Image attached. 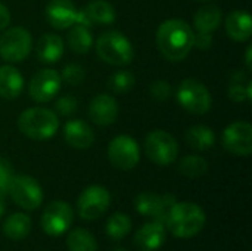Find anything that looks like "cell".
Returning a JSON list of instances; mask_svg holds the SVG:
<instances>
[{
	"instance_id": "4fadbf2b",
	"label": "cell",
	"mask_w": 252,
	"mask_h": 251,
	"mask_svg": "<svg viewBox=\"0 0 252 251\" xmlns=\"http://www.w3.org/2000/svg\"><path fill=\"white\" fill-rule=\"evenodd\" d=\"M176 197L171 194L159 195L154 192H142L136 197L134 206L142 216H148L155 222L164 223L170 209L176 204Z\"/></svg>"
},
{
	"instance_id": "83f0119b",
	"label": "cell",
	"mask_w": 252,
	"mask_h": 251,
	"mask_svg": "<svg viewBox=\"0 0 252 251\" xmlns=\"http://www.w3.org/2000/svg\"><path fill=\"white\" fill-rule=\"evenodd\" d=\"M66 246L69 251H97L94 237L83 228H75L68 234Z\"/></svg>"
},
{
	"instance_id": "30bf717a",
	"label": "cell",
	"mask_w": 252,
	"mask_h": 251,
	"mask_svg": "<svg viewBox=\"0 0 252 251\" xmlns=\"http://www.w3.org/2000/svg\"><path fill=\"white\" fill-rule=\"evenodd\" d=\"M111 204V194L100 185L87 186L78 197L77 210L81 219L96 220L99 219Z\"/></svg>"
},
{
	"instance_id": "4316f807",
	"label": "cell",
	"mask_w": 252,
	"mask_h": 251,
	"mask_svg": "<svg viewBox=\"0 0 252 251\" xmlns=\"http://www.w3.org/2000/svg\"><path fill=\"white\" fill-rule=\"evenodd\" d=\"M227 95L235 102L251 101L252 98V83L248 78L247 72L236 71L230 77V84L227 89Z\"/></svg>"
},
{
	"instance_id": "ac0fdd59",
	"label": "cell",
	"mask_w": 252,
	"mask_h": 251,
	"mask_svg": "<svg viewBox=\"0 0 252 251\" xmlns=\"http://www.w3.org/2000/svg\"><path fill=\"white\" fill-rule=\"evenodd\" d=\"M167 240V228L159 222H149L143 225L134 235V246L139 251H157Z\"/></svg>"
},
{
	"instance_id": "60d3db41",
	"label": "cell",
	"mask_w": 252,
	"mask_h": 251,
	"mask_svg": "<svg viewBox=\"0 0 252 251\" xmlns=\"http://www.w3.org/2000/svg\"><path fill=\"white\" fill-rule=\"evenodd\" d=\"M198 1H211V0H198Z\"/></svg>"
},
{
	"instance_id": "5bb4252c",
	"label": "cell",
	"mask_w": 252,
	"mask_h": 251,
	"mask_svg": "<svg viewBox=\"0 0 252 251\" xmlns=\"http://www.w3.org/2000/svg\"><path fill=\"white\" fill-rule=\"evenodd\" d=\"M221 142L226 151L238 157L252 152V126L248 121H235L223 130Z\"/></svg>"
},
{
	"instance_id": "d4e9b609",
	"label": "cell",
	"mask_w": 252,
	"mask_h": 251,
	"mask_svg": "<svg viewBox=\"0 0 252 251\" xmlns=\"http://www.w3.org/2000/svg\"><path fill=\"white\" fill-rule=\"evenodd\" d=\"M66 41H68V46L69 49L74 52V53H78V55H84L87 53L92 46H93V34L92 31L89 30V27H84V25H74L69 31H68V36H66Z\"/></svg>"
},
{
	"instance_id": "8fae6325",
	"label": "cell",
	"mask_w": 252,
	"mask_h": 251,
	"mask_svg": "<svg viewBox=\"0 0 252 251\" xmlns=\"http://www.w3.org/2000/svg\"><path fill=\"white\" fill-rule=\"evenodd\" d=\"M74 220L72 207L65 201L50 203L41 215V228L50 237H59L66 232Z\"/></svg>"
},
{
	"instance_id": "836d02e7",
	"label": "cell",
	"mask_w": 252,
	"mask_h": 251,
	"mask_svg": "<svg viewBox=\"0 0 252 251\" xmlns=\"http://www.w3.org/2000/svg\"><path fill=\"white\" fill-rule=\"evenodd\" d=\"M149 92H151L152 99H155L158 102H162V101H167L170 98L171 86L165 80H155V81H152V84L149 87Z\"/></svg>"
},
{
	"instance_id": "7a4b0ae2",
	"label": "cell",
	"mask_w": 252,
	"mask_h": 251,
	"mask_svg": "<svg viewBox=\"0 0 252 251\" xmlns=\"http://www.w3.org/2000/svg\"><path fill=\"white\" fill-rule=\"evenodd\" d=\"M207 222L205 212L195 203H176L165 219V228L176 238H192L198 235Z\"/></svg>"
},
{
	"instance_id": "cb8c5ba5",
	"label": "cell",
	"mask_w": 252,
	"mask_h": 251,
	"mask_svg": "<svg viewBox=\"0 0 252 251\" xmlns=\"http://www.w3.org/2000/svg\"><path fill=\"white\" fill-rule=\"evenodd\" d=\"M185 139L189 146L196 151H207L216 143V133L211 127L204 124L192 126L186 130Z\"/></svg>"
},
{
	"instance_id": "2e32d148",
	"label": "cell",
	"mask_w": 252,
	"mask_h": 251,
	"mask_svg": "<svg viewBox=\"0 0 252 251\" xmlns=\"http://www.w3.org/2000/svg\"><path fill=\"white\" fill-rule=\"evenodd\" d=\"M78 9L72 0H50L46 6V19L56 30H65L75 24Z\"/></svg>"
},
{
	"instance_id": "f546056e",
	"label": "cell",
	"mask_w": 252,
	"mask_h": 251,
	"mask_svg": "<svg viewBox=\"0 0 252 251\" xmlns=\"http://www.w3.org/2000/svg\"><path fill=\"white\" fill-rule=\"evenodd\" d=\"M131 231V219L124 213L112 215L106 222V234L112 240H123Z\"/></svg>"
},
{
	"instance_id": "9a60e30c",
	"label": "cell",
	"mask_w": 252,
	"mask_h": 251,
	"mask_svg": "<svg viewBox=\"0 0 252 251\" xmlns=\"http://www.w3.org/2000/svg\"><path fill=\"white\" fill-rule=\"evenodd\" d=\"M117 19L115 7L106 0H92L77 12V24L84 27L109 25Z\"/></svg>"
},
{
	"instance_id": "277c9868",
	"label": "cell",
	"mask_w": 252,
	"mask_h": 251,
	"mask_svg": "<svg viewBox=\"0 0 252 251\" xmlns=\"http://www.w3.org/2000/svg\"><path fill=\"white\" fill-rule=\"evenodd\" d=\"M97 56L114 67H124L133 61L134 49L130 40L120 31H106L96 41Z\"/></svg>"
},
{
	"instance_id": "603a6c76",
	"label": "cell",
	"mask_w": 252,
	"mask_h": 251,
	"mask_svg": "<svg viewBox=\"0 0 252 251\" xmlns=\"http://www.w3.org/2000/svg\"><path fill=\"white\" fill-rule=\"evenodd\" d=\"M223 21V12L220 7L214 4H207L202 6L201 9L196 10L193 16V25L196 31L201 33H213L216 31Z\"/></svg>"
},
{
	"instance_id": "8d00e7d4",
	"label": "cell",
	"mask_w": 252,
	"mask_h": 251,
	"mask_svg": "<svg viewBox=\"0 0 252 251\" xmlns=\"http://www.w3.org/2000/svg\"><path fill=\"white\" fill-rule=\"evenodd\" d=\"M9 24H10V12H9V9L0 1V31L6 30Z\"/></svg>"
},
{
	"instance_id": "484cf974",
	"label": "cell",
	"mask_w": 252,
	"mask_h": 251,
	"mask_svg": "<svg viewBox=\"0 0 252 251\" xmlns=\"http://www.w3.org/2000/svg\"><path fill=\"white\" fill-rule=\"evenodd\" d=\"M30 231H31V219L24 213H15L9 216L3 223L4 235L13 241L27 238Z\"/></svg>"
},
{
	"instance_id": "5b68a950",
	"label": "cell",
	"mask_w": 252,
	"mask_h": 251,
	"mask_svg": "<svg viewBox=\"0 0 252 251\" xmlns=\"http://www.w3.org/2000/svg\"><path fill=\"white\" fill-rule=\"evenodd\" d=\"M176 98L185 111L195 115H204L213 107V98L208 87L196 78L183 80L177 87Z\"/></svg>"
},
{
	"instance_id": "d6a6232c",
	"label": "cell",
	"mask_w": 252,
	"mask_h": 251,
	"mask_svg": "<svg viewBox=\"0 0 252 251\" xmlns=\"http://www.w3.org/2000/svg\"><path fill=\"white\" fill-rule=\"evenodd\" d=\"M15 176L13 173V167L10 164L9 160H6L4 157H0V194L6 195L10 180Z\"/></svg>"
},
{
	"instance_id": "d6986e66",
	"label": "cell",
	"mask_w": 252,
	"mask_h": 251,
	"mask_svg": "<svg viewBox=\"0 0 252 251\" xmlns=\"http://www.w3.org/2000/svg\"><path fill=\"white\" fill-rule=\"evenodd\" d=\"M65 142L75 149H87L94 142V133L92 127L83 120H69L63 126Z\"/></svg>"
},
{
	"instance_id": "7c38bea8",
	"label": "cell",
	"mask_w": 252,
	"mask_h": 251,
	"mask_svg": "<svg viewBox=\"0 0 252 251\" xmlns=\"http://www.w3.org/2000/svg\"><path fill=\"white\" fill-rule=\"evenodd\" d=\"M61 86H62L61 74L56 70L44 68L32 75L28 86V92L32 101L46 104L50 102L59 93Z\"/></svg>"
},
{
	"instance_id": "44dd1931",
	"label": "cell",
	"mask_w": 252,
	"mask_h": 251,
	"mask_svg": "<svg viewBox=\"0 0 252 251\" xmlns=\"http://www.w3.org/2000/svg\"><path fill=\"white\" fill-rule=\"evenodd\" d=\"M24 90V77L13 65H0V98L15 99Z\"/></svg>"
},
{
	"instance_id": "ab89813d",
	"label": "cell",
	"mask_w": 252,
	"mask_h": 251,
	"mask_svg": "<svg viewBox=\"0 0 252 251\" xmlns=\"http://www.w3.org/2000/svg\"><path fill=\"white\" fill-rule=\"evenodd\" d=\"M114 251H127V250H126V249H115Z\"/></svg>"
},
{
	"instance_id": "e0dca14e",
	"label": "cell",
	"mask_w": 252,
	"mask_h": 251,
	"mask_svg": "<svg viewBox=\"0 0 252 251\" xmlns=\"http://www.w3.org/2000/svg\"><path fill=\"white\" fill-rule=\"evenodd\" d=\"M118 102L111 95L102 93L92 99L89 107V117L97 126H109L118 117Z\"/></svg>"
},
{
	"instance_id": "74e56055",
	"label": "cell",
	"mask_w": 252,
	"mask_h": 251,
	"mask_svg": "<svg viewBox=\"0 0 252 251\" xmlns=\"http://www.w3.org/2000/svg\"><path fill=\"white\" fill-rule=\"evenodd\" d=\"M251 53H252V46L250 44V46L247 47V53H245V62H247V67H248V70H251L252 68Z\"/></svg>"
},
{
	"instance_id": "ba28073f",
	"label": "cell",
	"mask_w": 252,
	"mask_h": 251,
	"mask_svg": "<svg viewBox=\"0 0 252 251\" xmlns=\"http://www.w3.org/2000/svg\"><path fill=\"white\" fill-rule=\"evenodd\" d=\"M7 194L21 209L32 212L43 203V189L40 183L27 175H15L10 180Z\"/></svg>"
},
{
	"instance_id": "6da1fadb",
	"label": "cell",
	"mask_w": 252,
	"mask_h": 251,
	"mask_svg": "<svg viewBox=\"0 0 252 251\" xmlns=\"http://www.w3.org/2000/svg\"><path fill=\"white\" fill-rule=\"evenodd\" d=\"M193 37L195 33L186 21L171 18L158 27L157 46L165 59L179 62L190 53L193 47Z\"/></svg>"
},
{
	"instance_id": "f35d334b",
	"label": "cell",
	"mask_w": 252,
	"mask_h": 251,
	"mask_svg": "<svg viewBox=\"0 0 252 251\" xmlns=\"http://www.w3.org/2000/svg\"><path fill=\"white\" fill-rule=\"evenodd\" d=\"M4 210H6V203H4V195H3V194H0V217H1V215L4 213Z\"/></svg>"
},
{
	"instance_id": "7402d4cb",
	"label": "cell",
	"mask_w": 252,
	"mask_h": 251,
	"mask_svg": "<svg viewBox=\"0 0 252 251\" xmlns=\"http://www.w3.org/2000/svg\"><path fill=\"white\" fill-rule=\"evenodd\" d=\"M37 58L43 64H55L63 55V40L58 34L46 33L37 41L35 47Z\"/></svg>"
},
{
	"instance_id": "e575fe53",
	"label": "cell",
	"mask_w": 252,
	"mask_h": 251,
	"mask_svg": "<svg viewBox=\"0 0 252 251\" xmlns=\"http://www.w3.org/2000/svg\"><path fill=\"white\" fill-rule=\"evenodd\" d=\"M77 107H78V102L74 96L71 95H65V96H61L58 101H56V111L61 114V115H71L77 111Z\"/></svg>"
},
{
	"instance_id": "f1b7e54d",
	"label": "cell",
	"mask_w": 252,
	"mask_h": 251,
	"mask_svg": "<svg viewBox=\"0 0 252 251\" xmlns=\"http://www.w3.org/2000/svg\"><path fill=\"white\" fill-rule=\"evenodd\" d=\"M179 172L188 179H198L208 172V163L201 155H186L179 163Z\"/></svg>"
},
{
	"instance_id": "3957f363",
	"label": "cell",
	"mask_w": 252,
	"mask_h": 251,
	"mask_svg": "<svg viewBox=\"0 0 252 251\" xmlns=\"http://www.w3.org/2000/svg\"><path fill=\"white\" fill-rule=\"evenodd\" d=\"M19 132L32 141H47L53 138L59 129L58 115L47 108H28L18 118Z\"/></svg>"
},
{
	"instance_id": "ffe728a7",
	"label": "cell",
	"mask_w": 252,
	"mask_h": 251,
	"mask_svg": "<svg viewBox=\"0 0 252 251\" xmlns=\"http://www.w3.org/2000/svg\"><path fill=\"white\" fill-rule=\"evenodd\" d=\"M227 36L235 41H247L252 34L251 13L248 10H233L224 21Z\"/></svg>"
},
{
	"instance_id": "9c48e42d",
	"label": "cell",
	"mask_w": 252,
	"mask_h": 251,
	"mask_svg": "<svg viewBox=\"0 0 252 251\" xmlns=\"http://www.w3.org/2000/svg\"><path fill=\"white\" fill-rule=\"evenodd\" d=\"M108 158L111 164L120 170L128 172L140 161V148L137 141L128 135L114 138L108 145Z\"/></svg>"
},
{
	"instance_id": "8992f818",
	"label": "cell",
	"mask_w": 252,
	"mask_h": 251,
	"mask_svg": "<svg viewBox=\"0 0 252 251\" xmlns=\"http://www.w3.org/2000/svg\"><path fill=\"white\" fill-rule=\"evenodd\" d=\"M148 158L158 166H168L179 157V143L173 135L165 130H154L145 139Z\"/></svg>"
},
{
	"instance_id": "1f68e13d",
	"label": "cell",
	"mask_w": 252,
	"mask_h": 251,
	"mask_svg": "<svg viewBox=\"0 0 252 251\" xmlns=\"http://www.w3.org/2000/svg\"><path fill=\"white\" fill-rule=\"evenodd\" d=\"M61 78L71 84V86H78L84 81L86 78V71L81 65L78 64H68L62 68V72H61Z\"/></svg>"
},
{
	"instance_id": "52a82bcc",
	"label": "cell",
	"mask_w": 252,
	"mask_h": 251,
	"mask_svg": "<svg viewBox=\"0 0 252 251\" xmlns=\"http://www.w3.org/2000/svg\"><path fill=\"white\" fill-rule=\"evenodd\" d=\"M32 49V37L24 27L4 30L0 37V56L7 62H22Z\"/></svg>"
},
{
	"instance_id": "4dcf8cb0",
	"label": "cell",
	"mask_w": 252,
	"mask_h": 251,
	"mask_svg": "<svg viewBox=\"0 0 252 251\" xmlns=\"http://www.w3.org/2000/svg\"><path fill=\"white\" fill-rule=\"evenodd\" d=\"M134 84H136V77L133 75L131 71L127 70L115 71L108 80V87L115 93H126L131 90Z\"/></svg>"
},
{
	"instance_id": "d590c367",
	"label": "cell",
	"mask_w": 252,
	"mask_h": 251,
	"mask_svg": "<svg viewBox=\"0 0 252 251\" xmlns=\"http://www.w3.org/2000/svg\"><path fill=\"white\" fill-rule=\"evenodd\" d=\"M193 46L201 50H208L213 46V36L211 33H201L198 31L193 37Z\"/></svg>"
}]
</instances>
